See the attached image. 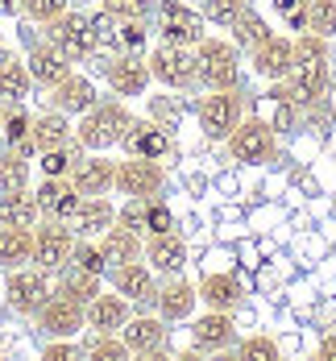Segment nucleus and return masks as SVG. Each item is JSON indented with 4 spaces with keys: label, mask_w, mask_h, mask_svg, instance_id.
<instances>
[{
    "label": "nucleus",
    "mask_w": 336,
    "mask_h": 361,
    "mask_svg": "<svg viewBox=\"0 0 336 361\" xmlns=\"http://www.w3.org/2000/svg\"><path fill=\"white\" fill-rule=\"evenodd\" d=\"M274 13H278L295 34H307V0H274Z\"/></svg>",
    "instance_id": "47"
},
{
    "label": "nucleus",
    "mask_w": 336,
    "mask_h": 361,
    "mask_svg": "<svg viewBox=\"0 0 336 361\" xmlns=\"http://www.w3.org/2000/svg\"><path fill=\"white\" fill-rule=\"evenodd\" d=\"M104 79H108V87L120 96V100H129V96H146V87H149L146 54H129V50L112 54L108 63H104Z\"/></svg>",
    "instance_id": "14"
},
{
    "label": "nucleus",
    "mask_w": 336,
    "mask_h": 361,
    "mask_svg": "<svg viewBox=\"0 0 336 361\" xmlns=\"http://www.w3.org/2000/svg\"><path fill=\"white\" fill-rule=\"evenodd\" d=\"M50 290H54L50 287V274L37 270L34 262L8 270V279H4V299H8V307L17 316H37V307L50 299Z\"/></svg>",
    "instance_id": "9"
},
{
    "label": "nucleus",
    "mask_w": 336,
    "mask_h": 361,
    "mask_svg": "<svg viewBox=\"0 0 336 361\" xmlns=\"http://www.w3.org/2000/svg\"><path fill=\"white\" fill-rule=\"evenodd\" d=\"M37 328L46 332V336H75L79 328H83V303H75L67 295H58V290H50V299L37 307Z\"/></svg>",
    "instance_id": "18"
},
{
    "label": "nucleus",
    "mask_w": 336,
    "mask_h": 361,
    "mask_svg": "<svg viewBox=\"0 0 336 361\" xmlns=\"http://www.w3.org/2000/svg\"><path fill=\"white\" fill-rule=\"evenodd\" d=\"M191 4H199V0H191Z\"/></svg>",
    "instance_id": "55"
},
{
    "label": "nucleus",
    "mask_w": 336,
    "mask_h": 361,
    "mask_svg": "<svg viewBox=\"0 0 336 361\" xmlns=\"http://www.w3.org/2000/svg\"><path fill=\"white\" fill-rule=\"evenodd\" d=\"M120 145H125V154H137V158H162L170 149V133L162 125H154V121H137L133 116V125L120 137Z\"/></svg>",
    "instance_id": "27"
},
{
    "label": "nucleus",
    "mask_w": 336,
    "mask_h": 361,
    "mask_svg": "<svg viewBox=\"0 0 336 361\" xmlns=\"http://www.w3.org/2000/svg\"><path fill=\"white\" fill-rule=\"evenodd\" d=\"M166 332L170 328L162 316H129V324L120 328L129 353H137V357H158L166 349Z\"/></svg>",
    "instance_id": "21"
},
{
    "label": "nucleus",
    "mask_w": 336,
    "mask_h": 361,
    "mask_svg": "<svg viewBox=\"0 0 336 361\" xmlns=\"http://www.w3.org/2000/svg\"><path fill=\"white\" fill-rule=\"evenodd\" d=\"M162 187H166L162 158H137V154H125V158L116 162L112 191H120L125 200H154V195H162Z\"/></svg>",
    "instance_id": "5"
},
{
    "label": "nucleus",
    "mask_w": 336,
    "mask_h": 361,
    "mask_svg": "<svg viewBox=\"0 0 336 361\" xmlns=\"http://www.w3.org/2000/svg\"><path fill=\"white\" fill-rule=\"evenodd\" d=\"M79 154H83L79 142L58 145V149H42V154H37V166H42V175H50V179H67L71 166L79 162Z\"/></svg>",
    "instance_id": "37"
},
{
    "label": "nucleus",
    "mask_w": 336,
    "mask_h": 361,
    "mask_svg": "<svg viewBox=\"0 0 336 361\" xmlns=\"http://www.w3.org/2000/svg\"><path fill=\"white\" fill-rule=\"evenodd\" d=\"M108 283L112 290H120L133 307H146L154 303V295H158V274L149 270V262H120V266H108Z\"/></svg>",
    "instance_id": "15"
},
{
    "label": "nucleus",
    "mask_w": 336,
    "mask_h": 361,
    "mask_svg": "<svg viewBox=\"0 0 336 361\" xmlns=\"http://www.w3.org/2000/svg\"><path fill=\"white\" fill-rule=\"evenodd\" d=\"M116 224H125V228H133V233L146 237V200H129V204L116 212Z\"/></svg>",
    "instance_id": "49"
},
{
    "label": "nucleus",
    "mask_w": 336,
    "mask_h": 361,
    "mask_svg": "<svg viewBox=\"0 0 336 361\" xmlns=\"http://www.w3.org/2000/svg\"><path fill=\"white\" fill-rule=\"evenodd\" d=\"M34 200H37V212L46 220H71L83 195L75 191L71 179H50V175H42V183L34 187Z\"/></svg>",
    "instance_id": "20"
},
{
    "label": "nucleus",
    "mask_w": 336,
    "mask_h": 361,
    "mask_svg": "<svg viewBox=\"0 0 336 361\" xmlns=\"http://www.w3.org/2000/svg\"><path fill=\"white\" fill-rule=\"evenodd\" d=\"M79 353H83V345H75V336H50V341L42 345V357H46V361L79 357Z\"/></svg>",
    "instance_id": "48"
},
{
    "label": "nucleus",
    "mask_w": 336,
    "mask_h": 361,
    "mask_svg": "<svg viewBox=\"0 0 336 361\" xmlns=\"http://www.w3.org/2000/svg\"><path fill=\"white\" fill-rule=\"evenodd\" d=\"M0 46H4V30H0Z\"/></svg>",
    "instance_id": "54"
},
{
    "label": "nucleus",
    "mask_w": 336,
    "mask_h": 361,
    "mask_svg": "<svg viewBox=\"0 0 336 361\" xmlns=\"http://www.w3.org/2000/svg\"><path fill=\"white\" fill-rule=\"evenodd\" d=\"M71 142H75V125H71V116H67V112L46 109V112H37V116H34V145H37V154H42V149L71 145Z\"/></svg>",
    "instance_id": "29"
},
{
    "label": "nucleus",
    "mask_w": 336,
    "mask_h": 361,
    "mask_svg": "<svg viewBox=\"0 0 336 361\" xmlns=\"http://www.w3.org/2000/svg\"><path fill=\"white\" fill-rule=\"evenodd\" d=\"M241 116H245V100H241L237 87L208 92V96L199 100V109H195V121H199V129H204L208 142H224V137L241 125Z\"/></svg>",
    "instance_id": "7"
},
{
    "label": "nucleus",
    "mask_w": 336,
    "mask_h": 361,
    "mask_svg": "<svg viewBox=\"0 0 336 361\" xmlns=\"http://www.w3.org/2000/svg\"><path fill=\"white\" fill-rule=\"evenodd\" d=\"M42 212H37L34 191H0V224H17V228H34Z\"/></svg>",
    "instance_id": "34"
},
{
    "label": "nucleus",
    "mask_w": 336,
    "mask_h": 361,
    "mask_svg": "<svg viewBox=\"0 0 336 361\" xmlns=\"http://www.w3.org/2000/svg\"><path fill=\"white\" fill-rule=\"evenodd\" d=\"M67 179L75 183V191H79V195H108V191H112V179H116V158L83 149Z\"/></svg>",
    "instance_id": "16"
},
{
    "label": "nucleus",
    "mask_w": 336,
    "mask_h": 361,
    "mask_svg": "<svg viewBox=\"0 0 336 361\" xmlns=\"http://www.w3.org/2000/svg\"><path fill=\"white\" fill-rule=\"evenodd\" d=\"M228 142V154L237 158V162H270L274 158V125H266L258 116H241V125L224 137Z\"/></svg>",
    "instance_id": "11"
},
{
    "label": "nucleus",
    "mask_w": 336,
    "mask_h": 361,
    "mask_svg": "<svg viewBox=\"0 0 336 361\" xmlns=\"http://www.w3.org/2000/svg\"><path fill=\"white\" fill-rule=\"evenodd\" d=\"M4 112H8V109H4V104H0V129H4Z\"/></svg>",
    "instance_id": "53"
},
{
    "label": "nucleus",
    "mask_w": 336,
    "mask_h": 361,
    "mask_svg": "<svg viewBox=\"0 0 336 361\" xmlns=\"http://www.w3.org/2000/svg\"><path fill=\"white\" fill-rule=\"evenodd\" d=\"M232 353L245 361H278V341L274 336H245L232 345Z\"/></svg>",
    "instance_id": "42"
},
{
    "label": "nucleus",
    "mask_w": 336,
    "mask_h": 361,
    "mask_svg": "<svg viewBox=\"0 0 336 361\" xmlns=\"http://www.w3.org/2000/svg\"><path fill=\"white\" fill-rule=\"evenodd\" d=\"M154 30L170 46H199L208 37V21L191 0H158L154 4Z\"/></svg>",
    "instance_id": "4"
},
{
    "label": "nucleus",
    "mask_w": 336,
    "mask_h": 361,
    "mask_svg": "<svg viewBox=\"0 0 336 361\" xmlns=\"http://www.w3.org/2000/svg\"><path fill=\"white\" fill-rule=\"evenodd\" d=\"M25 13V0H0V17H21Z\"/></svg>",
    "instance_id": "50"
},
{
    "label": "nucleus",
    "mask_w": 336,
    "mask_h": 361,
    "mask_svg": "<svg viewBox=\"0 0 336 361\" xmlns=\"http://www.w3.org/2000/svg\"><path fill=\"white\" fill-rule=\"evenodd\" d=\"M116 46L129 54L146 50V21H116Z\"/></svg>",
    "instance_id": "45"
},
{
    "label": "nucleus",
    "mask_w": 336,
    "mask_h": 361,
    "mask_svg": "<svg viewBox=\"0 0 336 361\" xmlns=\"http://www.w3.org/2000/svg\"><path fill=\"white\" fill-rule=\"evenodd\" d=\"M270 34H274V30L266 25V17H261L258 8H245V13L232 21V42H237V46H245V50H258Z\"/></svg>",
    "instance_id": "35"
},
{
    "label": "nucleus",
    "mask_w": 336,
    "mask_h": 361,
    "mask_svg": "<svg viewBox=\"0 0 336 361\" xmlns=\"http://www.w3.org/2000/svg\"><path fill=\"white\" fill-rule=\"evenodd\" d=\"M34 75L21 59H0V104L13 109V104H25L34 96Z\"/></svg>",
    "instance_id": "28"
},
{
    "label": "nucleus",
    "mask_w": 336,
    "mask_h": 361,
    "mask_svg": "<svg viewBox=\"0 0 336 361\" xmlns=\"http://www.w3.org/2000/svg\"><path fill=\"white\" fill-rule=\"evenodd\" d=\"M142 257L149 262V270H154L158 279H166V274H183V266H187V241L175 233V228H170V233H149Z\"/></svg>",
    "instance_id": "19"
},
{
    "label": "nucleus",
    "mask_w": 336,
    "mask_h": 361,
    "mask_svg": "<svg viewBox=\"0 0 336 361\" xmlns=\"http://www.w3.org/2000/svg\"><path fill=\"white\" fill-rule=\"evenodd\" d=\"M54 290L87 307V303L104 290V274H87V270H79V266H63V270H58V287Z\"/></svg>",
    "instance_id": "33"
},
{
    "label": "nucleus",
    "mask_w": 336,
    "mask_h": 361,
    "mask_svg": "<svg viewBox=\"0 0 336 361\" xmlns=\"http://www.w3.org/2000/svg\"><path fill=\"white\" fill-rule=\"evenodd\" d=\"M316 357H320V361H336V336H328V341H320Z\"/></svg>",
    "instance_id": "51"
},
{
    "label": "nucleus",
    "mask_w": 336,
    "mask_h": 361,
    "mask_svg": "<svg viewBox=\"0 0 336 361\" xmlns=\"http://www.w3.org/2000/svg\"><path fill=\"white\" fill-rule=\"evenodd\" d=\"M307 34L336 37V0H307Z\"/></svg>",
    "instance_id": "41"
},
{
    "label": "nucleus",
    "mask_w": 336,
    "mask_h": 361,
    "mask_svg": "<svg viewBox=\"0 0 336 361\" xmlns=\"http://www.w3.org/2000/svg\"><path fill=\"white\" fill-rule=\"evenodd\" d=\"M291 59H295V37L270 34L254 50V71L261 79H270V83H278V79H287V71H291Z\"/></svg>",
    "instance_id": "24"
},
{
    "label": "nucleus",
    "mask_w": 336,
    "mask_h": 361,
    "mask_svg": "<svg viewBox=\"0 0 336 361\" xmlns=\"http://www.w3.org/2000/svg\"><path fill=\"white\" fill-rule=\"evenodd\" d=\"M71 4H100V0H71Z\"/></svg>",
    "instance_id": "52"
},
{
    "label": "nucleus",
    "mask_w": 336,
    "mask_h": 361,
    "mask_svg": "<svg viewBox=\"0 0 336 361\" xmlns=\"http://www.w3.org/2000/svg\"><path fill=\"white\" fill-rule=\"evenodd\" d=\"M25 67H30V75H34V83H37V87H46V92H50L58 79H67V75L75 71L71 59H67L54 42H34V46H30Z\"/></svg>",
    "instance_id": "23"
},
{
    "label": "nucleus",
    "mask_w": 336,
    "mask_h": 361,
    "mask_svg": "<svg viewBox=\"0 0 336 361\" xmlns=\"http://www.w3.org/2000/svg\"><path fill=\"white\" fill-rule=\"evenodd\" d=\"M158 0H100V8L116 21H146Z\"/></svg>",
    "instance_id": "43"
},
{
    "label": "nucleus",
    "mask_w": 336,
    "mask_h": 361,
    "mask_svg": "<svg viewBox=\"0 0 336 361\" xmlns=\"http://www.w3.org/2000/svg\"><path fill=\"white\" fill-rule=\"evenodd\" d=\"M287 79H291V100H299V104L324 100V92H328V42L316 34H299Z\"/></svg>",
    "instance_id": "1"
},
{
    "label": "nucleus",
    "mask_w": 336,
    "mask_h": 361,
    "mask_svg": "<svg viewBox=\"0 0 336 361\" xmlns=\"http://www.w3.org/2000/svg\"><path fill=\"white\" fill-rule=\"evenodd\" d=\"M71 8V0H25V17L34 25H50L54 17H63Z\"/></svg>",
    "instance_id": "44"
},
{
    "label": "nucleus",
    "mask_w": 336,
    "mask_h": 361,
    "mask_svg": "<svg viewBox=\"0 0 336 361\" xmlns=\"http://www.w3.org/2000/svg\"><path fill=\"white\" fill-rule=\"evenodd\" d=\"M149 63V79L170 87V92H187L195 87V50L191 46H170V42H158L146 54Z\"/></svg>",
    "instance_id": "6"
},
{
    "label": "nucleus",
    "mask_w": 336,
    "mask_h": 361,
    "mask_svg": "<svg viewBox=\"0 0 336 361\" xmlns=\"http://www.w3.org/2000/svg\"><path fill=\"white\" fill-rule=\"evenodd\" d=\"M195 83L204 92H224V87H237L241 83V50L237 42H224V37H204L195 46Z\"/></svg>",
    "instance_id": "3"
},
{
    "label": "nucleus",
    "mask_w": 336,
    "mask_h": 361,
    "mask_svg": "<svg viewBox=\"0 0 336 361\" xmlns=\"http://www.w3.org/2000/svg\"><path fill=\"white\" fill-rule=\"evenodd\" d=\"M133 112L125 109V100H96L92 109L79 116L75 125V142L92 154H108L112 145H120V137L129 133Z\"/></svg>",
    "instance_id": "2"
},
{
    "label": "nucleus",
    "mask_w": 336,
    "mask_h": 361,
    "mask_svg": "<svg viewBox=\"0 0 336 361\" xmlns=\"http://www.w3.org/2000/svg\"><path fill=\"white\" fill-rule=\"evenodd\" d=\"M83 357H92V361H125V357H133V353H129V345H125L120 332H92V341L83 345Z\"/></svg>",
    "instance_id": "38"
},
{
    "label": "nucleus",
    "mask_w": 336,
    "mask_h": 361,
    "mask_svg": "<svg viewBox=\"0 0 336 361\" xmlns=\"http://www.w3.org/2000/svg\"><path fill=\"white\" fill-rule=\"evenodd\" d=\"M133 316V303L120 290H100L87 307H83V328L92 332H120Z\"/></svg>",
    "instance_id": "17"
},
{
    "label": "nucleus",
    "mask_w": 336,
    "mask_h": 361,
    "mask_svg": "<svg viewBox=\"0 0 336 361\" xmlns=\"http://www.w3.org/2000/svg\"><path fill=\"white\" fill-rule=\"evenodd\" d=\"M249 8V0H199V13L208 25H220V30H232V21Z\"/></svg>",
    "instance_id": "40"
},
{
    "label": "nucleus",
    "mask_w": 336,
    "mask_h": 361,
    "mask_svg": "<svg viewBox=\"0 0 336 361\" xmlns=\"http://www.w3.org/2000/svg\"><path fill=\"white\" fill-rule=\"evenodd\" d=\"M25 187H30V158L0 145V191H25Z\"/></svg>",
    "instance_id": "36"
},
{
    "label": "nucleus",
    "mask_w": 336,
    "mask_h": 361,
    "mask_svg": "<svg viewBox=\"0 0 336 361\" xmlns=\"http://www.w3.org/2000/svg\"><path fill=\"white\" fill-rule=\"evenodd\" d=\"M75 228V237H100L104 228H112L116 224V208H112V200H104V195H83L79 200V208H75V216L67 220Z\"/></svg>",
    "instance_id": "26"
},
{
    "label": "nucleus",
    "mask_w": 336,
    "mask_h": 361,
    "mask_svg": "<svg viewBox=\"0 0 336 361\" xmlns=\"http://www.w3.org/2000/svg\"><path fill=\"white\" fill-rule=\"evenodd\" d=\"M96 241H100V250H104V257H108V266L137 262V257H142V250H146L142 233H133V228H125V224H112V228H104Z\"/></svg>",
    "instance_id": "31"
},
{
    "label": "nucleus",
    "mask_w": 336,
    "mask_h": 361,
    "mask_svg": "<svg viewBox=\"0 0 336 361\" xmlns=\"http://www.w3.org/2000/svg\"><path fill=\"white\" fill-rule=\"evenodd\" d=\"M195 287H199V303L212 312H237L245 303V287L237 274H204Z\"/></svg>",
    "instance_id": "25"
},
{
    "label": "nucleus",
    "mask_w": 336,
    "mask_h": 361,
    "mask_svg": "<svg viewBox=\"0 0 336 361\" xmlns=\"http://www.w3.org/2000/svg\"><path fill=\"white\" fill-rule=\"evenodd\" d=\"M34 262V228H17V224H0V266L17 270Z\"/></svg>",
    "instance_id": "32"
},
{
    "label": "nucleus",
    "mask_w": 336,
    "mask_h": 361,
    "mask_svg": "<svg viewBox=\"0 0 336 361\" xmlns=\"http://www.w3.org/2000/svg\"><path fill=\"white\" fill-rule=\"evenodd\" d=\"M96 100H100V96H96V83L79 71H71L67 79H58V83L50 87V109L67 112V116H83Z\"/></svg>",
    "instance_id": "22"
},
{
    "label": "nucleus",
    "mask_w": 336,
    "mask_h": 361,
    "mask_svg": "<svg viewBox=\"0 0 336 361\" xmlns=\"http://www.w3.org/2000/svg\"><path fill=\"white\" fill-rule=\"evenodd\" d=\"M154 307H158V316H162L166 324H187V320L195 316V307H199V287L187 283L183 274H166V279L158 283Z\"/></svg>",
    "instance_id": "12"
},
{
    "label": "nucleus",
    "mask_w": 336,
    "mask_h": 361,
    "mask_svg": "<svg viewBox=\"0 0 336 361\" xmlns=\"http://www.w3.org/2000/svg\"><path fill=\"white\" fill-rule=\"evenodd\" d=\"M0 142L8 145V149H17L21 158H37V145H34V116L21 109V104H13V109L4 112V129H0Z\"/></svg>",
    "instance_id": "30"
},
{
    "label": "nucleus",
    "mask_w": 336,
    "mask_h": 361,
    "mask_svg": "<svg viewBox=\"0 0 336 361\" xmlns=\"http://www.w3.org/2000/svg\"><path fill=\"white\" fill-rule=\"evenodd\" d=\"M75 228L67 220H37L34 224V266L46 270V274H58L67 262H71V250H75Z\"/></svg>",
    "instance_id": "8"
},
{
    "label": "nucleus",
    "mask_w": 336,
    "mask_h": 361,
    "mask_svg": "<svg viewBox=\"0 0 336 361\" xmlns=\"http://www.w3.org/2000/svg\"><path fill=\"white\" fill-rule=\"evenodd\" d=\"M237 345V324H232V312H204V316H191V349L195 353H224Z\"/></svg>",
    "instance_id": "13"
},
{
    "label": "nucleus",
    "mask_w": 336,
    "mask_h": 361,
    "mask_svg": "<svg viewBox=\"0 0 336 361\" xmlns=\"http://www.w3.org/2000/svg\"><path fill=\"white\" fill-rule=\"evenodd\" d=\"M67 266H79V270H87V274H108V257L100 250V241H92V237H79V241H75Z\"/></svg>",
    "instance_id": "39"
},
{
    "label": "nucleus",
    "mask_w": 336,
    "mask_h": 361,
    "mask_svg": "<svg viewBox=\"0 0 336 361\" xmlns=\"http://www.w3.org/2000/svg\"><path fill=\"white\" fill-rule=\"evenodd\" d=\"M46 42H54L71 63H83V59H92V54L100 50V46H96V34H92L87 13H71V8L46 25Z\"/></svg>",
    "instance_id": "10"
},
{
    "label": "nucleus",
    "mask_w": 336,
    "mask_h": 361,
    "mask_svg": "<svg viewBox=\"0 0 336 361\" xmlns=\"http://www.w3.org/2000/svg\"><path fill=\"white\" fill-rule=\"evenodd\" d=\"M175 228V212L154 195V200H146V237L149 233H170Z\"/></svg>",
    "instance_id": "46"
}]
</instances>
